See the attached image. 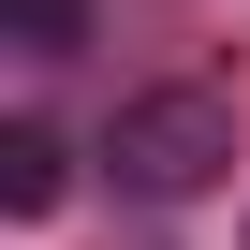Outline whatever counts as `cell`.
Instances as JSON below:
<instances>
[{
  "label": "cell",
  "instance_id": "cell-1",
  "mask_svg": "<svg viewBox=\"0 0 250 250\" xmlns=\"http://www.w3.org/2000/svg\"><path fill=\"white\" fill-rule=\"evenodd\" d=\"M103 162H118L133 206H191V191L235 177V103L221 88H133V103L103 118Z\"/></svg>",
  "mask_w": 250,
  "mask_h": 250
},
{
  "label": "cell",
  "instance_id": "cell-2",
  "mask_svg": "<svg viewBox=\"0 0 250 250\" xmlns=\"http://www.w3.org/2000/svg\"><path fill=\"white\" fill-rule=\"evenodd\" d=\"M74 191V162H59V133H44V118H15V133H0V206H15V221H44Z\"/></svg>",
  "mask_w": 250,
  "mask_h": 250
},
{
  "label": "cell",
  "instance_id": "cell-3",
  "mask_svg": "<svg viewBox=\"0 0 250 250\" xmlns=\"http://www.w3.org/2000/svg\"><path fill=\"white\" fill-rule=\"evenodd\" d=\"M0 30H15V59H74L88 44V0H0Z\"/></svg>",
  "mask_w": 250,
  "mask_h": 250
}]
</instances>
